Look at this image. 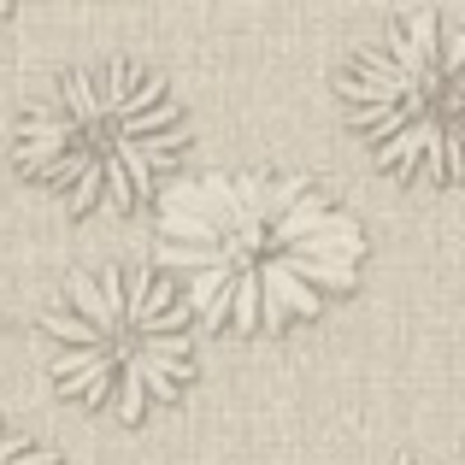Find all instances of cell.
<instances>
[{"mask_svg": "<svg viewBox=\"0 0 465 465\" xmlns=\"http://www.w3.org/2000/svg\"><path fill=\"white\" fill-rule=\"evenodd\" d=\"M465 18L460 12H407L389 35L353 47L341 71V101L348 118L383 148L389 136L412 124L460 130L465 118Z\"/></svg>", "mask_w": 465, "mask_h": 465, "instance_id": "obj_4", "label": "cell"}, {"mask_svg": "<svg viewBox=\"0 0 465 465\" xmlns=\"http://www.w3.org/2000/svg\"><path fill=\"white\" fill-rule=\"evenodd\" d=\"M183 113L165 77L113 59L106 71H71L54 101L18 124V165L42 183H71V213L113 201L136 213L153 177L183 159Z\"/></svg>", "mask_w": 465, "mask_h": 465, "instance_id": "obj_2", "label": "cell"}, {"mask_svg": "<svg viewBox=\"0 0 465 465\" xmlns=\"http://www.w3.org/2000/svg\"><path fill=\"white\" fill-rule=\"evenodd\" d=\"M395 465H412V460H395Z\"/></svg>", "mask_w": 465, "mask_h": 465, "instance_id": "obj_6", "label": "cell"}, {"mask_svg": "<svg viewBox=\"0 0 465 465\" xmlns=\"http://www.w3.org/2000/svg\"><path fill=\"white\" fill-rule=\"evenodd\" d=\"M365 230L307 177L206 171L159 201V277L201 330H283L360 283Z\"/></svg>", "mask_w": 465, "mask_h": 465, "instance_id": "obj_1", "label": "cell"}, {"mask_svg": "<svg viewBox=\"0 0 465 465\" xmlns=\"http://www.w3.org/2000/svg\"><path fill=\"white\" fill-rule=\"evenodd\" d=\"M0 465H54V454L35 448L30 436H18V430H0Z\"/></svg>", "mask_w": 465, "mask_h": 465, "instance_id": "obj_5", "label": "cell"}, {"mask_svg": "<svg viewBox=\"0 0 465 465\" xmlns=\"http://www.w3.org/2000/svg\"><path fill=\"white\" fill-rule=\"evenodd\" d=\"M42 330L59 341L54 383L59 395L101 407L113 395L118 419L142 424L148 401L177 407L189 383V312L177 301V283L136 265L106 272H71L65 307L42 312Z\"/></svg>", "mask_w": 465, "mask_h": 465, "instance_id": "obj_3", "label": "cell"}]
</instances>
